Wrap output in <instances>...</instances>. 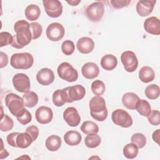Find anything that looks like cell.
<instances>
[{
  "label": "cell",
  "mask_w": 160,
  "mask_h": 160,
  "mask_svg": "<svg viewBox=\"0 0 160 160\" xmlns=\"http://www.w3.org/2000/svg\"><path fill=\"white\" fill-rule=\"evenodd\" d=\"M16 35L13 36L11 46L16 49H22L28 45L32 39L30 24L25 20H19L14 25Z\"/></svg>",
  "instance_id": "obj_1"
},
{
  "label": "cell",
  "mask_w": 160,
  "mask_h": 160,
  "mask_svg": "<svg viewBox=\"0 0 160 160\" xmlns=\"http://www.w3.org/2000/svg\"><path fill=\"white\" fill-rule=\"evenodd\" d=\"M89 109L91 117L98 121L102 122L108 117L106 101L101 96H95L91 99Z\"/></svg>",
  "instance_id": "obj_2"
},
{
  "label": "cell",
  "mask_w": 160,
  "mask_h": 160,
  "mask_svg": "<svg viewBox=\"0 0 160 160\" xmlns=\"http://www.w3.org/2000/svg\"><path fill=\"white\" fill-rule=\"evenodd\" d=\"M5 104L16 118L21 115L26 110L22 98L14 93H8L6 95Z\"/></svg>",
  "instance_id": "obj_3"
},
{
  "label": "cell",
  "mask_w": 160,
  "mask_h": 160,
  "mask_svg": "<svg viewBox=\"0 0 160 160\" xmlns=\"http://www.w3.org/2000/svg\"><path fill=\"white\" fill-rule=\"evenodd\" d=\"M34 63V58L29 52L13 54L10 59L11 66L16 69H28Z\"/></svg>",
  "instance_id": "obj_4"
},
{
  "label": "cell",
  "mask_w": 160,
  "mask_h": 160,
  "mask_svg": "<svg viewBox=\"0 0 160 160\" xmlns=\"http://www.w3.org/2000/svg\"><path fill=\"white\" fill-rule=\"evenodd\" d=\"M57 72L61 79L67 82H72L78 78L77 70L70 63L67 62H63L58 66Z\"/></svg>",
  "instance_id": "obj_5"
},
{
  "label": "cell",
  "mask_w": 160,
  "mask_h": 160,
  "mask_svg": "<svg viewBox=\"0 0 160 160\" xmlns=\"http://www.w3.org/2000/svg\"><path fill=\"white\" fill-rule=\"evenodd\" d=\"M111 119L114 124L124 128L131 126L133 123L131 116L122 109L114 110L112 112Z\"/></svg>",
  "instance_id": "obj_6"
},
{
  "label": "cell",
  "mask_w": 160,
  "mask_h": 160,
  "mask_svg": "<svg viewBox=\"0 0 160 160\" xmlns=\"http://www.w3.org/2000/svg\"><path fill=\"white\" fill-rule=\"evenodd\" d=\"M104 6L101 1H96L89 4L85 10L88 19L92 22H98L103 17Z\"/></svg>",
  "instance_id": "obj_7"
},
{
  "label": "cell",
  "mask_w": 160,
  "mask_h": 160,
  "mask_svg": "<svg viewBox=\"0 0 160 160\" xmlns=\"http://www.w3.org/2000/svg\"><path fill=\"white\" fill-rule=\"evenodd\" d=\"M121 61L124 69L128 72L135 71L138 66V59L133 51H126L121 55Z\"/></svg>",
  "instance_id": "obj_8"
},
{
  "label": "cell",
  "mask_w": 160,
  "mask_h": 160,
  "mask_svg": "<svg viewBox=\"0 0 160 160\" xmlns=\"http://www.w3.org/2000/svg\"><path fill=\"white\" fill-rule=\"evenodd\" d=\"M42 4L47 15L52 18L59 17L62 12V5L58 0H43Z\"/></svg>",
  "instance_id": "obj_9"
},
{
  "label": "cell",
  "mask_w": 160,
  "mask_h": 160,
  "mask_svg": "<svg viewBox=\"0 0 160 160\" xmlns=\"http://www.w3.org/2000/svg\"><path fill=\"white\" fill-rule=\"evenodd\" d=\"M12 82L14 89L19 92L25 93L29 91L31 88L30 79L24 73L16 74L12 78Z\"/></svg>",
  "instance_id": "obj_10"
},
{
  "label": "cell",
  "mask_w": 160,
  "mask_h": 160,
  "mask_svg": "<svg viewBox=\"0 0 160 160\" xmlns=\"http://www.w3.org/2000/svg\"><path fill=\"white\" fill-rule=\"evenodd\" d=\"M47 38L51 41H59L65 34L63 26L59 22H52L48 25L46 31Z\"/></svg>",
  "instance_id": "obj_11"
},
{
  "label": "cell",
  "mask_w": 160,
  "mask_h": 160,
  "mask_svg": "<svg viewBox=\"0 0 160 160\" xmlns=\"http://www.w3.org/2000/svg\"><path fill=\"white\" fill-rule=\"evenodd\" d=\"M68 102L79 101L84 98L86 94V89L84 86L80 84H76L66 88Z\"/></svg>",
  "instance_id": "obj_12"
},
{
  "label": "cell",
  "mask_w": 160,
  "mask_h": 160,
  "mask_svg": "<svg viewBox=\"0 0 160 160\" xmlns=\"http://www.w3.org/2000/svg\"><path fill=\"white\" fill-rule=\"evenodd\" d=\"M35 118L39 123L41 124H46L52 121L53 112L50 108L42 106L36 109L35 112Z\"/></svg>",
  "instance_id": "obj_13"
},
{
  "label": "cell",
  "mask_w": 160,
  "mask_h": 160,
  "mask_svg": "<svg viewBox=\"0 0 160 160\" xmlns=\"http://www.w3.org/2000/svg\"><path fill=\"white\" fill-rule=\"evenodd\" d=\"M63 119L71 127L78 126L81 122V117L78 110L74 107L67 108L63 112Z\"/></svg>",
  "instance_id": "obj_14"
},
{
  "label": "cell",
  "mask_w": 160,
  "mask_h": 160,
  "mask_svg": "<svg viewBox=\"0 0 160 160\" xmlns=\"http://www.w3.org/2000/svg\"><path fill=\"white\" fill-rule=\"evenodd\" d=\"M156 2V0L139 1L136 7L138 14L142 17L150 15L153 11Z\"/></svg>",
  "instance_id": "obj_15"
},
{
  "label": "cell",
  "mask_w": 160,
  "mask_h": 160,
  "mask_svg": "<svg viewBox=\"0 0 160 160\" xmlns=\"http://www.w3.org/2000/svg\"><path fill=\"white\" fill-rule=\"evenodd\" d=\"M36 80L41 85L48 86L54 82V72L51 69L47 68H42L37 72Z\"/></svg>",
  "instance_id": "obj_16"
},
{
  "label": "cell",
  "mask_w": 160,
  "mask_h": 160,
  "mask_svg": "<svg viewBox=\"0 0 160 160\" xmlns=\"http://www.w3.org/2000/svg\"><path fill=\"white\" fill-rule=\"evenodd\" d=\"M144 28L149 34L152 35L160 34V21L156 16H151L144 22Z\"/></svg>",
  "instance_id": "obj_17"
},
{
  "label": "cell",
  "mask_w": 160,
  "mask_h": 160,
  "mask_svg": "<svg viewBox=\"0 0 160 160\" xmlns=\"http://www.w3.org/2000/svg\"><path fill=\"white\" fill-rule=\"evenodd\" d=\"M77 49L81 54H86L91 52L94 48V42L89 37H82L77 42Z\"/></svg>",
  "instance_id": "obj_18"
},
{
  "label": "cell",
  "mask_w": 160,
  "mask_h": 160,
  "mask_svg": "<svg viewBox=\"0 0 160 160\" xmlns=\"http://www.w3.org/2000/svg\"><path fill=\"white\" fill-rule=\"evenodd\" d=\"M82 76L88 79H92L98 77L99 74V68L98 65L92 62L85 63L81 68Z\"/></svg>",
  "instance_id": "obj_19"
},
{
  "label": "cell",
  "mask_w": 160,
  "mask_h": 160,
  "mask_svg": "<svg viewBox=\"0 0 160 160\" xmlns=\"http://www.w3.org/2000/svg\"><path fill=\"white\" fill-rule=\"evenodd\" d=\"M139 100V97L136 94L131 92L125 93L122 98L123 105L129 109H136Z\"/></svg>",
  "instance_id": "obj_20"
},
{
  "label": "cell",
  "mask_w": 160,
  "mask_h": 160,
  "mask_svg": "<svg viewBox=\"0 0 160 160\" xmlns=\"http://www.w3.org/2000/svg\"><path fill=\"white\" fill-rule=\"evenodd\" d=\"M52 102L57 107L62 106L65 103L68 102L66 88L62 89H57L53 92Z\"/></svg>",
  "instance_id": "obj_21"
},
{
  "label": "cell",
  "mask_w": 160,
  "mask_h": 160,
  "mask_svg": "<svg viewBox=\"0 0 160 160\" xmlns=\"http://www.w3.org/2000/svg\"><path fill=\"white\" fill-rule=\"evenodd\" d=\"M64 140L65 142L69 146H77L81 142L82 140V136L79 132L71 130L67 131L64 134Z\"/></svg>",
  "instance_id": "obj_22"
},
{
  "label": "cell",
  "mask_w": 160,
  "mask_h": 160,
  "mask_svg": "<svg viewBox=\"0 0 160 160\" xmlns=\"http://www.w3.org/2000/svg\"><path fill=\"white\" fill-rule=\"evenodd\" d=\"M100 64L101 67L107 71H112L118 65V59L112 54H106L102 57Z\"/></svg>",
  "instance_id": "obj_23"
},
{
  "label": "cell",
  "mask_w": 160,
  "mask_h": 160,
  "mask_svg": "<svg viewBox=\"0 0 160 160\" xmlns=\"http://www.w3.org/2000/svg\"><path fill=\"white\" fill-rule=\"evenodd\" d=\"M154 71L152 68L149 66H144L142 67L139 71V78L144 83H148L152 81L154 79Z\"/></svg>",
  "instance_id": "obj_24"
},
{
  "label": "cell",
  "mask_w": 160,
  "mask_h": 160,
  "mask_svg": "<svg viewBox=\"0 0 160 160\" xmlns=\"http://www.w3.org/2000/svg\"><path fill=\"white\" fill-rule=\"evenodd\" d=\"M62 144L61 139L57 135H51L47 138L45 141V145L46 148L50 151H58Z\"/></svg>",
  "instance_id": "obj_25"
},
{
  "label": "cell",
  "mask_w": 160,
  "mask_h": 160,
  "mask_svg": "<svg viewBox=\"0 0 160 160\" xmlns=\"http://www.w3.org/2000/svg\"><path fill=\"white\" fill-rule=\"evenodd\" d=\"M16 145L17 148H19L21 149H25L28 148L33 141L31 136L25 132H19L16 137Z\"/></svg>",
  "instance_id": "obj_26"
},
{
  "label": "cell",
  "mask_w": 160,
  "mask_h": 160,
  "mask_svg": "<svg viewBox=\"0 0 160 160\" xmlns=\"http://www.w3.org/2000/svg\"><path fill=\"white\" fill-rule=\"evenodd\" d=\"M26 18L31 21L37 20L41 14V9L39 7L34 4L28 5L24 11Z\"/></svg>",
  "instance_id": "obj_27"
},
{
  "label": "cell",
  "mask_w": 160,
  "mask_h": 160,
  "mask_svg": "<svg viewBox=\"0 0 160 160\" xmlns=\"http://www.w3.org/2000/svg\"><path fill=\"white\" fill-rule=\"evenodd\" d=\"M22 99L24 101V106L28 108H33L38 102V94L31 91H29L25 92L22 95Z\"/></svg>",
  "instance_id": "obj_28"
},
{
  "label": "cell",
  "mask_w": 160,
  "mask_h": 160,
  "mask_svg": "<svg viewBox=\"0 0 160 160\" xmlns=\"http://www.w3.org/2000/svg\"><path fill=\"white\" fill-rule=\"evenodd\" d=\"M14 126V121L7 114H4L2 108L1 107V116L0 121V130L6 132L11 130Z\"/></svg>",
  "instance_id": "obj_29"
},
{
  "label": "cell",
  "mask_w": 160,
  "mask_h": 160,
  "mask_svg": "<svg viewBox=\"0 0 160 160\" xmlns=\"http://www.w3.org/2000/svg\"><path fill=\"white\" fill-rule=\"evenodd\" d=\"M101 142V137L97 133L88 134L84 139L85 145L89 148H95L99 146Z\"/></svg>",
  "instance_id": "obj_30"
},
{
  "label": "cell",
  "mask_w": 160,
  "mask_h": 160,
  "mask_svg": "<svg viewBox=\"0 0 160 160\" xmlns=\"http://www.w3.org/2000/svg\"><path fill=\"white\" fill-rule=\"evenodd\" d=\"M138 148L133 143H129L123 148V154L128 159H134L138 154Z\"/></svg>",
  "instance_id": "obj_31"
},
{
  "label": "cell",
  "mask_w": 160,
  "mask_h": 160,
  "mask_svg": "<svg viewBox=\"0 0 160 160\" xmlns=\"http://www.w3.org/2000/svg\"><path fill=\"white\" fill-rule=\"evenodd\" d=\"M81 130L86 134L98 133L99 132V127L98 124L93 121H86L82 124Z\"/></svg>",
  "instance_id": "obj_32"
},
{
  "label": "cell",
  "mask_w": 160,
  "mask_h": 160,
  "mask_svg": "<svg viewBox=\"0 0 160 160\" xmlns=\"http://www.w3.org/2000/svg\"><path fill=\"white\" fill-rule=\"evenodd\" d=\"M144 94L146 96L151 100L157 99L160 94L159 87L155 84H151L148 85L144 90Z\"/></svg>",
  "instance_id": "obj_33"
},
{
  "label": "cell",
  "mask_w": 160,
  "mask_h": 160,
  "mask_svg": "<svg viewBox=\"0 0 160 160\" xmlns=\"http://www.w3.org/2000/svg\"><path fill=\"white\" fill-rule=\"evenodd\" d=\"M136 109L140 115L147 117L151 111V107L148 101L145 99H140L137 104Z\"/></svg>",
  "instance_id": "obj_34"
},
{
  "label": "cell",
  "mask_w": 160,
  "mask_h": 160,
  "mask_svg": "<svg viewBox=\"0 0 160 160\" xmlns=\"http://www.w3.org/2000/svg\"><path fill=\"white\" fill-rule=\"evenodd\" d=\"M91 90L94 94L96 96L102 95L106 91L104 83L101 80H95L91 84Z\"/></svg>",
  "instance_id": "obj_35"
},
{
  "label": "cell",
  "mask_w": 160,
  "mask_h": 160,
  "mask_svg": "<svg viewBox=\"0 0 160 160\" xmlns=\"http://www.w3.org/2000/svg\"><path fill=\"white\" fill-rule=\"evenodd\" d=\"M131 141L136 145L138 148L141 149L144 148L146 144V138L143 134L137 132L131 136Z\"/></svg>",
  "instance_id": "obj_36"
},
{
  "label": "cell",
  "mask_w": 160,
  "mask_h": 160,
  "mask_svg": "<svg viewBox=\"0 0 160 160\" xmlns=\"http://www.w3.org/2000/svg\"><path fill=\"white\" fill-rule=\"evenodd\" d=\"M61 50L65 55L70 56L73 54L75 50V45L72 41L66 40L62 43Z\"/></svg>",
  "instance_id": "obj_37"
},
{
  "label": "cell",
  "mask_w": 160,
  "mask_h": 160,
  "mask_svg": "<svg viewBox=\"0 0 160 160\" xmlns=\"http://www.w3.org/2000/svg\"><path fill=\"white\" fill-rule=\"evenodd\" d=\"M30 28L32 33V39H36L41 36L42 32V28L39 23L37 22L30 23Z\"/></svg>",
  "instance_id": "obj_38"
},
{
  "label": "cell",
  "mask_w": 160,
  "mask_h": 160,
  "mask_svg": "<svg viewBox=\"0 0 160 160\" xmlns=\"http://www.w3.org/2000/svg\"><path fill=\"white\" fill-rule=\"evenodd\" d=\"M13 41V36L8 32L2 31L0 33V47L11 44Z\"/></svg>",
  "instance_id": "obj_39"
},
{
  "label": "cell",
  "mask_w": 160,
  "mask_h": 160,
  "mask_svg": "<svg viewBox=\"0 0 160 160\" xmlns=\"http://www.w3.org/2000/svg\"><path fill=\"white\" fill-rule=\"evenodd\" d=\"M148 122L152 126H158L160 124V112L158 110H152L147 116Z\"/></svg>",
  "instance_id": "obj_40"
},
{
  "label": "cell",
  "mask_w": 160,
  "mask_h": 160,
  "mask_svg": "<svg viewBox=\"0 0 160 160\" xmlns=\"http://www.w3.org/2000/svg\"><path fill=\"white\" fill-rule=\"evenodd\" d=\"M16 119L20 124L22 125H26L31 121L32 115L31 112L26 109L24 112L21 115H20L18 117H16Z\"/></svg>",
  "instance_id": "obj_41"
},
{
  "label": "cell",
  "mask_w": 160,
  "mask_h": 160,
  "mask_svg": "<svg viewBox=\"0 0 160 160\" xmlns=\"http://www.w3.org/2000/svg\"><path fill=\"white\" fill-rule=\"evenodd\" d=\"M110 2L112 7L115 9H120L128 6L130 2V0H111Z\"/></svg>",
  "instance_id": "obj_42"
},
{
  "label": "cell",
  "mask_w": 160,
  "mask_h": 160,
  "mask_svg": "<svg viewBox=\"0 0 160 160\" xmlns=\"http://www.w3.org/2000/svg\"><path fill=\"white\" fill-rule=\"evenodd\" d=\"M26 132L31 136L33 141H36L39 136V129L35 125H31L28 126L26 129Z\"/></svg>",
  "instance_id": "obj_43"
},
{
  "label": "cell",
  "mask_w": 160,
  "mask_h": 160,
  "mask_svg": "<svg viewBox=\"0 0 160 160\" xmlns=\"http://www.w3.org/2000/svg\"><path fill=\"white\" fill-rule=\"evenodd\" d=\"M18 132H12L9 134L7 136L6 138V140H7V142L8 143L9 145H10L12 147L14 148H17V145H16V137L18 134Z\"/></svg>",
  "instance_id": "obj_44"
},
{
  "label": "cell",
  "mask_w": 160,
  "mask_h": 160,
  "mask_svg": "<svg viewBox=\"0 0 160 160\" xmlns=\"http://www.w3.org/2000/svg\"><path fill=\"white\" fill-rule=\"evenodd\" d=\"M9 59L8 55L2 52H0V68H3L4 67L6 66L8 64Z\"/></svg>",
  "instance_id": "obj_45"
},
{
  "label": "cell",
  "mask_w": 160,
  "mask_h": 160,
  "mask_svg": "<svg viewBox=\"0 0 160 160\" xmlns=\"http://www.w3.org/2000/svg\"><path fill=\"white\" fill-rule=\"evenodd\" d=\"M1 139V151H0V159H4L6 158H7L8 156H9V152L5 149H3V142H2V139Z\"/></svg>",
  "instance_id": "obj_46"
},
{
  "label": "cell",
  "mask_w": 160,
  "mask_h": 160,
  "mask_svg": "<svg viewBox=\"0 0 160 160\" xmlns=\"http://www.w3.org/2000/svg\"><path fill=\"white\" fill-rule=\"evenodd\" d=\"M159 136H160V132L159 129L153 132L152 135V138L153 141L156 142L158 144H159Z\"/></svg>",
  "instance_id": "obj_47"
},
{
  "label": "cell",
  "mask_w": 160,
  "mask_h": 160,
  "mask_svg": "<svg viewBox=\"0 0 160 160\" xmlns=\"http://www.w3.org/2000/svg\"><path fill=\"white\" fill-rule=\"evenodd\" d=\"M69 4H70L71 6H77L78 5L80 2H81V0H71V1H66Z\"/></svg>",
  "instance_id": "obj_48"
}]
</instances>
